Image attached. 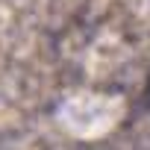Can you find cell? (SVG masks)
Instances as JSON below:
<instances>
[{"mask_svg": "<svg viewBox=\"0 0 150 150\" xmlns=\"http://www.w3.org/2000/svg\"><path fill=\"white\" fill-rule=\"evenodd\" d=\"M121 118H124V100L115 91H100V88L77 91L59 106L62 127L77 138H100L112 132L121 124Z\"/></svg>", "mask_w": 150, "mask_h": 150, "instance_id": "cell-1", "label": "cell"}]
</instances>
